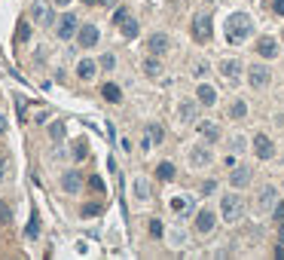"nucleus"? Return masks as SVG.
I'll use <instances>...</instances> for the list:
<instances>
[{
	"mask_svg": "<svg viewBox=\"0 0 284 260\" xmlns=\"http://www.w3.org/2000/svg\"><path fill=\"white\" fill-rule=\"evenodd\" d=\"M132 193H135L138 202H147V199H150V181H147L144 175H138V178L132 181Z\"/></svg>",
	"mask_w": 284,
	"mask_h": 260,
	"instance_id": "6ab92c4d",
	"label": "nucleus"
},
{
	"mask_svg": "<svg viewBox=\"0 0 284 260\" xmlns=\"http://www.w3.org/2000/svg\"><path fill=\"white\" fill-rule=\"evenodd\" d=\"M25 236H28V239H37V236H40V217H37V211H34V214H31V220H28Z\"/></svg>",
	"mask_w": 284,
	"mask_h": 260,
	"instance_id": "cd10ccee",
	"label": "nucleus"
},
{
	"mask_svg": "<svg viewBox=\"0 0 284 260\" xmlns=\"http://www.w3.org/2000/svg\"><path fill=\"white\" fill-rule=\"evenodd\" d=\"M0 220H4V224H7V220H10V208H7L4 202H0Z\"/></svg>",
	"mask_w": 284,
	"mask_h": 260,
	"instance_id": "79ce46f5",
	"label": "nucleus"
},
{
	"mask_svg": "<svg viewBox=\"0 0 284 260\" xmlns=\"http://www.w3.org/2000/svg\"><path fill=\"white\" fill-rule=\"evenodd\" d=\"M196 114H199V98H196V101H180V104H177V123H180V126L196 123Z\"/></svg>",
	"mask_w": 284,
	"mask_h": 260,
	"instance_id": "9b49d317",
	"label": "nucleus"
},
{
	"mask_svg": "<svg viewBox=\"0 0 284 260\" xmlns=\"http://www.w3.org/2000/svg\"><path fill=\"white\" fill-rule=\"evenodd\" d=\"M275 205H278V190L275 187H263L260 196H257V208L260 211H275Z\"/></svg>",
	"mask_w": 284,
	"mask_h": 260,
	"instance_id": "4468645a",
	"label": "nucleus"
},
{
	"mask_svg": "<svg viewBox=\"0 0 284 260\" xmlns=\"http://www.w3.org/2000/svg\"><path fill=\"white\" fill-rule=\"evenodd\" d=\"M211 4H223V0H211Z\"/></svg>",
	"mask_w": 284,
	"mask_h": 260,
	"instance_id": "8fccbe9b",
	"label": "nucleus"
},
{
	"mask_svg": "<svg viewBox=\"0 0 284 260\" xmlns=\"http://www.w3.org/2000/svg\"><path fill=\"white\" fill-rule=\"evenodd\" d=\"M220 217L226 220V224H238V220L245 217V199L235 196V193L220 196Z\"/></svg>",
	"mask_w": 284,
	"mask_h": 260,
	"instance_id": "f03ea898",
	"label": "nucleus"
},
{
	"mask_svg": "<svg viewBox=\"0 0 284 260\" xmlns=\"http://www.w3.org/2000/svg\"><path fill=\"white\" fill-rule=\"evenodd\" d=\"M138 34H141V25H138L135 19H126V22H123V37H126V40H135Z\"/></svg>",
	"mask_w": 284,
	"mask_h": 260,
	"instance_id": "a878e982",
	"label": "nucleus"
},
{
	"mask_svg": "<svg viewBox=\"0 0 284 260\" xmlns=\"http://www.w3.org/2000/svg\"><path fill=\"white\" fill-rule=\"evenodd\" d=\"M98 25H92V22H83L79 25V34H76V40H79V46L83 49H92L95 43H98Z\"/></svg>",
	"mask_w": 284,
	"mask_h": 260,
	"instance_id": "1a4fd4ad",
	"label": "nucleus"
},
{
	"mask_svg": "<svg viewBox=\"0 0 284 260\" xmlns=\"http://www.w3.org/2000/svg\"><path fill=\"white\" fill-rule=\"evenodd\" d=\"M31 22L40 25V28H49L55 22V13H52V7L46 4V0H34L31 4Z\"/></svg>",
	"mask_w": 284,
	"mask_h": 260,
	"instance_id": "7ed1b4c3",
	"label": "nucleus"
},
{
	"mask_svg": "<svg viewBox=\"0 0 284 260\" xmlns=\"http://www.w3.org/2000/svg\"><path fill=\"white\" fill-rule=\"evenodd\" d=\"M174 175H177V168H174L171 162H159V165H156V178H159V181H174Z\"/></svg>",
	"mask_w": 284,
	"mask_h": 260,
	"instance_id": "393cba45",
	"label": "nucleus"
},
{
	"mask_svg": "<svg viewBox=\"0 0 284 260\" xmlns=\"http://www.w3.org/2000/svg\"><path fill=\"white\" fill-rule=\"evenodd\" d=\"M150 138H153V144H162V138H165V132H162V126L159 123H147V129H144Z\"/></svg>",
	"mask_w": 284,
	"mask_h": 260,
	"instance_id": "c85d7f7f",
	"label": "nucleus"
},
{
	"mask_svg": "<svg viewBox=\"0 0 284 260\" xmlns=\"http://www.w3.org/2000/svg\"><path fill=\"white\" fill-rule=\"evenodd\" d=\"M98 61H92V58H79L76 61V77L83 80V83H89V80H95V73H98Z\"/></svg>",
	"mask_w": 284,
	"mask_h": 260,
	"instance_id": "f8f14e48",
	"label": "nucleus"
},
{
	"mask_svg": "<svg viewBox=\"0 0 284 260\" xmlns=\"http://www.w3.org/2000/svg\"><path fill=\"white\" fill-rule=\"evenodd\" d=\"M113 22H116V25L126 22V10H116V13H113Z\"/></svg>",
	"mask_w": 284,
	"mask_h": 260,
	"instance_id": "c03bdc74",
	"label": "nucleus"
},
{
	"mask_svg": "<svg viewBox=\"0 0 284 260\" xmlns=\"http://www.w3.org/2000/svg\"><path fill=\"white\" fill-rule=\"evenodd\" d=\"M55 7H70V0H52Z\"/></svg>",
	"mask_w": 284,
	"mask_h": 260,
	"instance_id": "49530a36",
	"label": "nucleus"
},
{
	"mask_svg": "<svg viewBox=\"0 0 284 260\" xmlns=\"http://www.w3.org/2000/svg\"><path fill=\"white\" fill-rule=\"evenodd\" d=\"M226 117H229V120H245V117H248V101H245V98H235V101L229 104V110H226Z\"/></svg>",
	"mask_w": 284,
	"mask_h": 260,
	"instance_id": "4be33fe9",
	"label": "nucleus"
},
{
	"mask_svg": "<svg viewBox=\"0 0 284 260\" xmlns=\"http://www.w3.org/2000/svg\"><path fill=\"white\" fill-rule=\"evenodd\" d=\"M76 34H79L76 16H73V13H64V16L58 19V40H70V37H76Z\"/></svg>",
	"mask_w": 284,
	"mask_h": 260,
	"instance_id": "6e6552de",
	"label": "nucleus"
},
{
	"mask_svg": "<svg viewBox=\"0 0 284 260\" xmlns=\"http://www.w3.org/2000/svg\"><path fill=\"white\" fill-rule=\"evenodd\" d=\"M89 187L101 193V190H104V181H101V178H89Z\"/></svg>",
	"mask_w": 284,
	"mask_h": 260,
	"instance_id": "58836bf2",
	"label": "nucleus"
},
{
	"mask_svg": "<svg viewBox=\"0 0 284 260\" xmlns=\"http://www.w3.org/2000/svg\"><path fill=\"white\" fill-rule=\"evenodd\" d=\"M208 73H211V64H208V61H196V64H193V77H196V80H205Z\"/></svg>",
	"mask_w": 284,
	"mask_h": 260,
	"instance_id": "c756f323",
	"label": "nucleus"
},
{
	"mask_svg": "<svg viewBox=\"0 0 284 260\" xmlns=\"http://www.w3.org/2000/svg\"><path fill=\"white\" fill-rule=\"evenodd\" d=\"M214 227H217V214L208 211V208H202L196 214V233L199 236H208V233H214Z\"/></svg>",
	"mask_w": 284,
	"mask_h": 260,
	"instance_id": "0eeeda50",
	"label": "nucleus"
},
{
	"mask_svg": "<svg viewBox=\"0 0 284 260\" xmlns=\"http://www.w3.org/2000/svg\"><path fill=\"white\" fill-rule=\"evenodd\" d=\"M98 211H101L98 205H86V208H83V214H86V217H92V214H98Z\"/></svg>",
	"mask_w": 284,
	"mask_h": 260,
	"instance_id": "37998d69",
	"label": "nucleus"
},
{
	"mask_svg": "<svg viewBox=\"0 0 284 260\" xmlns=\"http://www.w3.org/2000/svg\"><path fill=\"white\" fill-rule=\"evenodd\" d=\"M144 73H147V77H159V73H162L159 55H153V58H147V61H144Z\"/></svg>",
	"mask_w": 284,
	"mask_h": 260,
	"instance_id": "bb28decb",
	"label": "nucleus"
},
{
	"mask_svg": "<svg viewBox=\"0 0 284 260\" xmlns=\"http://www.w3.org/2000/svg\"><path fill=\"white\" fill-rule=\"evenodd\" d=\"M272 13L275 16H284V0H272Z\"/></svg>",
	"mask_w": 284,
	"mask_h": 260,
	"instance_id": "ea45409f",
	"label": "nucleus"
},
{
	"mask_svg": "<svg viewBox=\"0 0 284 260\" xmlns=\"http://www.w3.org/2000/svg\"><path fill=\"white\" fill-rule=\"evenodd\" d=\"M196 98H199V104L214 107V104H217V89H214L211 83H199V89H196Z\"/></svg>",
	"mask_w": 284,
	"mask_h": 260,
	"instance_id": "f3484780",
	"label": "nucleus"
},
{
	"mask_svg": "<svg viewBox=\"0 0 284 260\" xmlns=\"http://www.w3.org/2000/svg\"><path fill=\"white\" fill-rule=\"evenodd\" d=\"M196 129H199V135L205 138L208 144H217V141H220V126H217V123H208V120H205V123H199Z\"/></svg>",
	"mask_w": 284,
	"mask_h": 260,
	"instance_id": "aec40b11",
	"label": "nucleus"
},
{
	"mask_svg": "<svg viewBox=\"0 0 284 260\" xmlns=\"http://www.w3.org/2000/svg\"><path fill=\"white\" fill-rule=\"evenodd\" d=\"M251 178H254V175H251L248 165H235L232 175H229V184H232L235 190H241V187H248V184H251Z\"/></svg>",
	"mask_w": 284,
	"mask_h": 260,
	"instance_id": "2eb2a0df",
	"label": "nucleus"
},
{
	"mask_svg": "<svg viewBox=\"0 0 284 260\" xmlns=\"http://www.w3.org/2000/svg\"><path fill=\"white\" fill-rule=\"evenodd\" d=\"M49 135H52V141H64V135H67L64 123H52V126H49Z\"/></svg>",
	"mask_w": 284,
	"mask_h": 260,
	"instance_id": "2f4dec72",
	"label": "nucleus"
},
{
	"mask_svg": "<svg viewBox=\"0 0 284 260\" xmlns=\"http://www.w3.org/2000/svg\"><path fill=\"white\" fill-rule=\"evenodd\" d=\"M101 4H104V7H113V4H116V0H101Z\"/></svg>",
	"mask_w": 284,
	"mask_h": 260,
	"instance_id": "09e8293b",
	"label": "nucleus"
},
{
	"mask_svg": "<svg viewBox=\"0 0 284 260\" xmlns=\"http://www.w3.org/2000/svg\"><path fill=\"white\" fill-rule=\"evenodd\" d=\"M214 190H217V184H214V181H205V184H202V196H211Z\"/></svg>",
	"mask_w": 284,
	"mask_h": 260,
	"instance_id": "4c0bfd02",
	"label": "nucleus"
},
{
	"mask_svg": "<svg viewBox=\"0 0 284 260\" xmlns=\"http://www.w3.org/2000/svg\"><path fill=\"white\" fill-rule=\"evenodd\" d=\"M272 83V70L266 64H251L248 67V86L251 89H266Z\"/></svg>",
	"mask_w": 284,
	"mask_h": 260,
	"instance_id": "20e7f679",
	"label": "nucleus"
},
{
	"mask_svg": "<svg viewBox=\"0 0 284 260\" xmlns=\"http://www.w3.org/2000/svg\"><path fill=\"white\" fill-rule=\"evenodd\" d=\"M150 236H156V239H159V236H165V227H162V220H156V217L150 220Z\"/></svg>",
	"mask_w": 284,
	"mask_h": 260,
	"instance_id": "c9c22d12",
	"label": "nucleus"
},
{
	"mask_svg": "<svg viewBox=\"0 0 284 260\" xmlns=\"http://www.w3.org/2000/svg\"><path fill=\"white\" fill-rule=\"evenodd\" d=\"M168 239H171V245H183V242H186V236H183L180 230H174V233H168Z\"/></svg>",
	"mask_w": 284,
	"mask_h": 260,
	"instance_id": "e433bc0d",
	"label": "nucleus"
},
{
	"mask_svg": "<svg viewBox=\"0 0 284 260\" xmlns=\"http://www.w3.org/2000/svg\"><path fill=\"white\" fill-rule=\"evenodd\" d=\"M7 171H10V162L4 159V162H0V184H4V181H7Z\"/></svg>",
	"mask_w": 284,
	"mask_h": 260,
	"instance_id": "a19ab883",
	"label": "nucleus"
},
{
	"mask_svg": "<svg viewBox=\"0 0 284 260\" xmlns=\"http://www.w3.org/2000/svg\"><path fill=\"white\" fill-rule=\"evenodd\" d=\"M98 64H101L104 70H113V67H116V55H110V52H104V55L98 58Z\"/></svg>",
	"mask_w": 284,
	"mask_h": 260,
	"instance_id": "72a5a7b5",
	"label": "nucleus"
},
{
	"mask_svg": "<svg viewBox=\"0 0 284 260\" xmlns=\"http://www.w3.org/2000/svg\"><path fill=\"white\" fill-rule=\"evenodd\" d=\"M257 55H260V58H275V55H278V43L272 40V37H260V43H257Z\"/></svg>",
	"mask_w": 284,
	"mask_h": 260,
	"instance_id": "412c9836",
	"label": "nucleus"
},
{
	"mask_svg": "<svg viewBox=\"0 0 284 260\" xmlns=\"http://www.w3.org/2000/svg\"><path fill=\"white\" fill-rule=\"evenodd\" d=\"M86 153H89L86 141H76V144H73V159H86Z\"/></svg>",
	"mask_w": 284,
	"mask_h": 260,
	"instance_id": "f704fd0d",
	"label": "nucleus"
},
{
	"mask_svg": "<svg viewBox=\"0 0 284 260\" xmlns=\"http://www.w3.org/2000/svg\"><path fill=\"white\" fill-rule=\"evenodd\" d=\"M251 147H254V153H257V159H263V162H269V159H275V144H272V138H269V135H263V132H257V135H254V141H251Z\"/></svg>",
	"mask_w": 284,
	"mask_h": 260,
	"instance_id": "39448f33",
	"label": "nucleus"
},
{
	"mask_svg": "<svg viewBox=\"0 0 284 260\" xmlns=\"http://www.w3.org/2000/svg\"><path fill=\"white\" fill-rule=\"evenodd\" d=\"M232 150H235V153H245V150H248V138H245V135H235V138H232Z\"/></svg>",
	"mask_w": 284,
	"mask_h": 260,
	"instance_id": "473e14b6",
	"label": "nucleus"
},
{
	"mask_svg": "<svg viewBox=\"0 0 284 260\" xmlns=\"http://www.w3.org/2000/svg\"><path fill=\"white\" fill-rule=\"evenodd\" d=\"M0 135H7V117L0 114Z\"/></svg>",
	"mask_w": 284,
	"mask_h": 260,
	"instance_id": "a18cd8bd",
	"label": "nucleus"
},
{
	"mask_svg": "<svg viewBox=\"0 0 284 260\" xmlns=\"http://www.w3.org/2000/svg\"><path fill=\"white\" fill-rule=\"evenodd\" d=\"M83 4H89V7H95V4H101V0H83Z\"/></svg>",
	"mask_w": 284,
	"mask_h": 260,
	"instance_id": "de8ad7c7",
	"label": "nucleus"
},
{
	"mask_svg": "<svg viewBox=\"0 0 284 260\" xmlns=\"http://www.w3.org/2000/svg\"><path fill=\"white\" fill-rule=\"evenodd\" d=\"M254 34V19L248 13H229L226 16V43L238 46Z\"/></svg>",
	"mask_w": 284,
	"mask_h": 260,
	"instance_id": "f257e3e1",
	"label": "nucleus"
},
{
	"mask_svg": "<svg viewBox=\"0 0 284 260\" xmlns=\"http://www.w3.org/2000/svg\"><path fill=\"white\" fill-rule=\"evenodd\" d=\"M101 95L110 101V104H119L123 101V89H119L116 83H104V89H101Z\"/></svg>",
	"mask_w": 284,
	"mask_h": 260,
	"instance_id": "b1692460",
	"label": "nucleus"
},
{
	"mask_svg": "<svg viewBox=\"0 0 284 260\" xmlns=\"http://www.w3.org/2000/svg\"><path fill=\"white\" fill-rule=\"evenodd\" d=\"M193 37H196L199 43H208V40H211V16L199 13V16L193 19Z\"/></svg>",
	"mask_w": 284,
	"mask_h": 260,
	"instance_id": "423d86ee",
	"label": "nucleus"
},
{
	"mask_svg": "<svg viewBox=\"0 0 284 260\" xmlns=\"http://www.w3.org/2000/svg\"><path fill=\"white\" fill-rule=\"evenodd\" d=\"M61 190L64 193H79L83 190V175L79 171H64L61 175Z\"/></svg>",
	"mask_w": 284,
	"mask_h": 260,
	"instance_id": "dca6fc26",
	"label": "nucleus"
},
{
	"mask_svg": "<svg viewBox=\"0 0 284 260\" xmlns=\"http://www.w3.org/2000/svg\"><path fill=\"white\" fill-rule=\"evenodd\" d=\"M220 73H223L229 83H235V80L241 77V61H238V58H223V61H220Z\"/></svg>",
	"mask_w": 284,
	"mask_h": 260,
	"instance_id": "a211bd4d",
	"label": "nucleus"
},
{
	"mask_svg": "<svg viewBox=\"0 0 284 260\" xmlns=\"http://www.w3.org/2000/svg\"><path fill=\"white\" fill-rule=\"evenodd\" d=\"M171 211L180 214V217L193 214V199H190V196H174V199H171Z\"/></svg>",
	"mask_w": 284,
	"mask_h": 260,
	"instance_id": "5701e85b",
	"label": "nucleus"
},
{
	"mask_svg": "<svg viewBox=\"0 0 284 260\" xmlns=\"http://www.w3.org/2000/svg\"><path fill=\"white\" fill-rule=\"evenodd\" d=\"M190 165L193 168H208L211 165V150L208 147H190Z\"/></svg>",
	"mask_w": 284,
	"mask_h": 260,
	"instance_id": "ddd939ff",
	"label": "nucleus"
},
{
	"mask_svg": "<svg viewBox=\"0 0 284 260\" xmlns=\"http://www.w3.org/2000/svg\"><path fill=\"white\" fill-rule=\"evenodd\" d=\"M168 46H171V40H168V34H165V31L150 34V40H147L150 55H165V52H168Z\"/></svg>",
	"mask_w": 284,
	"mask_h": 260,
	"instance_id": "9d476101",
	"label": "nucleus"
},
{
	"mask_svg": "<svg viewBox=\"0 0 284 260\" xmlns=\"http://www.w3.org/2000/svg\"><path fill=\"white\" fill-rule=\"evenodd\" d=\"M16 40H19V43H28V40H31V25H28L25 19L19 22V31H16Z\"/></svg>",
	"mask_w": 284,
	"mask_h": 260,
	"instance_id": "7c9ffc66",
	"label": "nucleus"
}]
</instances>
